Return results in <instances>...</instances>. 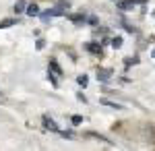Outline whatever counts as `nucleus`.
Segmentation results:
<instances>
[{"mask_svg":"<svg viewBox=\"0 0 155 151\" xmlns=\"http://www.w3.org/2000/svg\"><path fill=\"white\" fill-rule=\"evenodd\" d=\"M101 104L107 106V108H116V110H122V106H120V104H114V102H110V99H101Z\"/></svg>","mask_w":155,"mask_h":151,"instance_id":"10","label":"nucleus"},{"mask_svg":"<svg viewBox=\"0 0 155 151\" xmlns=\"http://www.w3.org/2000/svg\"><path fill=\"white\" fill-rule=\"evenodd\" d=\"M71 21H72L74 25H81V23H85V15H72Z\"/></svg>","mask_w":155,"mask_h":151,"instance_id":"8","label":"nucleus"},{"mask_svg":"<svg viewBox=\"0 0 155 151\" xmlns=\"http://www.w3.org/2000/svg\"><path fill=\"white\" fill-rule=\"evenodd\" d=\"M112 46H114V48H120V46H122V37H120V35L112 37Z\"/></svg>","mask_w":155,"mask_h":151,"instance_id":"11","label":"nucleus"},{"mask_svg":"<svg viewBox=\"0 0 155 151\" xmlns=\"http://www.w3.org/2000/svg\"><path fill=\"white\" fill-rule=\"evenodd\" d=\"M87 50L97 54V56H101V46H97V44H87Z\"/></svg>","mask_w":155,"mask_h":151,"instance_id":"6","label":"nucleus"},{"mask_svg":"<svg viewBox=\"0 0 155 151\" xmlns=\"http://www.w3.org/2000/svg\"><path fill=\"white\" fill-rule=\"evenodd\" d=\"M71 120H72V124H81V122H83V116H77V114H74Z\"/></svg>","mask_w":155,"mask_h":151,"instance_id":"14","label":"nucleus"},{"mask_svg":"<svg viewBox=\"0 0 155 151\" xmlns=\"http://www.w3.org/2000/svg\"><path fill=\"white\" fill-rule=\"evenodd\" d=\"M15 23H19L17 19H4L2 23H0V29H4V27H11V25H15Z\"/></svg>","mask_w":155,"mask_h":151,"instance_id":"9","label":"nucleus"},{"mask_svg":"<svg viewBox=\"0 0 155 151\" xmlns=\"http://www.w3.org/2000/svg\"><path fill=\"white\" fill-rule=\"evenodd\" d=\"M25 12H27L29 17H37V15H39V6H37V4H27Z\"/></svg>","mask_w":155,"mask_h":151,"instance_id":"3","label":"nucleus"},{"mask_svg":"<svg viewBox=\"0 0 155 151\" xmlns=\"http://www.w3.org/2000/svg\"><path fill=\"white\" fill-rule=\"evenodd\" d=\"M44 126L46 128H50V130H54V133H60V128H58V124L52 120L50 116H44Z\"/></svg>","mask_w":155,"mask_h":151,"instance_id":"2","label":"nucleus"},{"mask_svg":"<svg viewBox=\"0 0 155 151\" xmlns=\"http://www.w3.org/2000/svg\"><path fill=\"white\" fill-rule=\"evenodd\" d=\"M44 46H46V42H44V39H37V44H35V48H37V50H41Z\"/></svg>","mask_w":155,"mask_h":151,"instance_id":"15","label":"nucleus"},{"mask_svg":"<svg viewBox=\"0 0 155 151\" xmlns=\"http://www.w3.org/2000/svg\"><path fill=\"white\" fill-rule=\"evenodd\" d=\"M50 66L54 69V72H56V75H62V70H60V66H58V62H56V60H52V62H50Z\"/></svg>","mask_w":155,"mask_h":151,"instance_id":"13","label":"nucleus"},{"mask_svg":"<svg viewBox=\"0 0 155 151\" xmlns=\"http://www.w3.org/2000/svg\"><path fill=\"white\" fill-rule=\"evenodd\" d=\"M134 4H137V0H122V2H120V8H122V11H130Z\"/></svg>","mask_w":155,"mask_h":151,"instance_id":"4","label":"nucleus"},{"mask_svg":"<svg viewBox=\"0 0 155 151\" xmlns=\"http://www.w3.org/2000/svg\"><path fill=\"white\" fill-rule=\"evenodd\" d=\"M27 8V2L25 0H17V4H15V12H23Z\"/></svg>","mask_w":155,"mask_h":151,"instance_id":"7","label":"nucleus"},{"mask_svg":"<svg viewBox=\"0 0 155 151\" xmlns=\"http://www.w3.org/2000/svg\"><path fill=\"white\" fill-rule=\"evenodd\" d=\"M153 56H155V50H153Z\"/></svg>","mask_w":155,"mask_h":151,"instance_id":"16","label":"nucleus"},{"mask_svg":"<svg viewBox=\"0 0 155 151\" xmlns=\"http://www.w3.org/2000/svg\"><path fill=\"white\" fill-rule=\"evenodd\" d=\"M77 83H79V85H81V87H85V85H87V83H89V79H87V77H85V75H81V77H77Z\"/></svg>","mask_w":155,"mask_h":151,"instance_id":"12","label":"nucleus"},{"mask_svg":"<svg viewBox=\"0 0 155 151\" xmlns=\"http://www.w3.org/2000/svg\"><path fill=\"white\" fill-rule=\"evenodd\" d=\"M110 77H112V72H110V70H106V69H101L99 72H97V79H99V81H107Z\"/></svg>","mask_w":155,"mask_h":151,"instance_id":"5","label":"nucleus"},{"mask_svg":"<svg viewBox=\"0 0 155 151\" xmlns=\"http://www.w3.org/2000/svg\"><path fill=\"white\" fill-rule=\"evenodd\" d=\"M66 8H68V2H60L56 8H50V11H46V12H39V17H41V21H48V19H52V17H60V15H64Z\"/></svg>","mask_w":155,"mask_h":151,"instance_id":"1","label":"nucleus"}]
</instances>
